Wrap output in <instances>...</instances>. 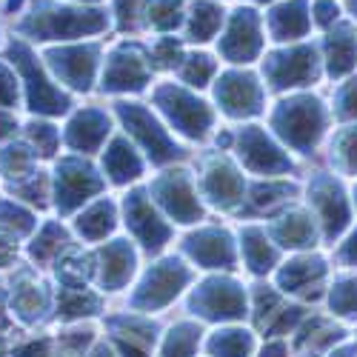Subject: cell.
<instances>
[{
	"label": "cell",
	"instance_id": "603a6c76",
	"mask_svg": "<svg viewBox=\"0 0 357 357\" xmlns=\"http://www.w3.org/2000/svg\"><path fill=\"white\" fill-rule=\"evenodd\" d=\"M326 54H329V72L332 77L346 75L357 61V32L351 26H340L326 40Z\"/></svg>",
	"mask_w": 357,
	"mask_h": 357
},
{
	"label": "cell",
	"instance_id": "7402d4cb",
	"mask_svg": "<svg viewBox=\"0 0 357 357\" xmlns=\"http://www.w3.org/2000/svg\"><path fill=\"white\" fill-rule=\"evenodd\" d=\"M103 166L106 174L112 177V183H129L143 172V160L137 158V152L129 146L126 137H114L103 155Z\"/></svg>",
	"mask_w": 357,
	"mask_h": 357
},
{
	"label": "cell",
	"instance_id": "b9f144b4",
	"mask_svg": "<svg viewBox=\"0 0 357 357\" xmlns=\"http://www.w3.org/2000/svg\"><path fill=\"white\" fill-rule=\"evenodd\" d=\"M92 263L86 255H80V252H69L63 260H61V266H57V272H61L69 283H80V280H86V275H89V269L86 266Z\"/></svg>",
	"mask_w": 357,
	"mask_h": 357
},
{
	"label": "cell",
	"instance_id": "7bdbcfd3",
	"mask_svg": "<svg viewBox=\"0 0 357 357\" xmlns=\"http://www.w3.org/2000/svg\"><path fill=\"white\" fill-rule=\"evenodd\" d=\"M149 0H114V15L121 29H135Z\"/></svg>",
	"mask_w": 357,
	"mask_h": 357
},
{
	"label": "cell",
	"instance_id": "ac0fdd59",
	"mask_svg": "<svg viewBox=\"0 0 357 357\" xmlns=\"http://www.w3.org/2000/svg\"><path fill=\"white\" fill-rule=\"evenodd\" d=\"M186 252L200 266H209V269H226V266L234 263L231 237L223 229H203L197 234H189L186 237Z\"/></svg>",
	"mask_w": 357,
	"mask_h": 357
},
{
	"label": "cell",
	"instance_id": "2e32d148",
	"mask_svg": "<svg viewBox=\"0 0 357 357\" xmlns=\"http://www.w3.org/2000/svg\"><path fill=\"white\" fill-rule=\"evenodd\" d=\"M126 223H129V229L135 231V237L146 246V249H160L166 241H169V234H172V229L163 223V218L155 212V206H152V200L146 197V192L143 189H137V192H132L129 197H126Z\"/></svg>",
	"mask_w": 357,
	"mask_h": 357
},
{
	"label": "cell",
	"instance_id": "816d5d0a",
	"mask_svg": "<svg viewBox=\"0 0 357 357\" xmlns=\"http://www.w3.org/2000/svg\"><path fill=\"white\" fill-rule=\"evenodd\" d=\"M17 357H49V349H46V343H32V346L20 349Z\"/></svg>",
	"mask_w": 357,
	"mask_h": 357
},
{
	"label": "cell",
	"instance_id": "4fadbf2b",
	"mask_svg": "<svg viewBox=\"0 0 357 357\" xmlns=\"http://www.w3.org/2000/svg\"><path fill=\"white\" fill-rule=\"evenodd\" d=\"M152 192L158 195V200L169 212V218H174L177 223L200 220V203L195 197V186H192L186 172H166L163 177L155 181Z\"/></svg>",
	"mask_w": 357,
	"mask_h": 357
},
{
	"label": "cell",
	"instance_id": "e575fe53",
	"mask_svg": "<svg viewBox=\"0 0 357 357\" xmlns=\"http://www.w3.org/2000/svg\"><path fill=\"white\" fill-rule=\"evenodd\" d=\"M209 349L218 357H246L252 349V337L246 332H218Z\"/></svg>",
	"mask_w": 357,
	"mask_h": 357
},
{
	"label": "cell",
	"instance_id": "d590c367",
	"mask_svg": "<svg viewBox=\"0 0 357 357\" xmlns=\"http://www.w3.org/2000/svg\"><path fill=\"white\" fill-rule=\"evenodd\" d=\"M197 337H200V329H195V326H177L163 346V357H192Z\"/></svg>",
	"mask_w": 357,
	"mask_h": 357
},
{
	"label": "cell",
	"instance_id": "52a82bcc",
	"mask_svg": "<svg viewBox=\"0 0 357 357\" xmlns=\"http://www.w3.org/2000/svg\"><path fill=\"white\" fill-rule=\"evenodd\" d=\"M186 283H189V269H186V266L181 260H174V257L163 260V263H158V266L149 269V275L143 278L140 289L132 297V303L140 306V309L166 306Z\"/></svg>",
	"mask_w": 357,
	"mask_h": 357
},
{
	"label": "cell",
	"instance_id": "30bf717a",
	"mask_svg": "<svg viewBox=\"0 0 357 357\" xmlns=\"http://www.w3.org/2000/svg\"><path fill=\"white\" fill-rule=\"evenodd\" d=\"M149 83V63L146 54L137 46H117L109 54V63L103 72V86L109 92H137Z\"/></svg>",
	"mask_w": 357,
	"mask_h": 357
},
{
	"label": "cell",
	"instance_id": "e0dca14e",
	"mask_svg": "<svg viewBox=\"0 0 357 357\" xmlns=\"http://www.w3.org/2000/svg\"><path fill=\"white\" fill-rule=\"evenodd\" d=\"M203 192L215 206L229 209V206H234L243 197V177L229 160L212 158L209 163H206V172H203Z\"/></svg>",
	"mask_w": 357,
	"mask_h": 357
},
{
	"label": "cell",
	"instance_id": "83f0119b",
	"mask_svg": "<svg viewBox=\"0 0 357 357\" xmlns=\"http://www.w3.org/2000/svg\"><path fill=\"white\" fill-rule=\"evenodd\" d=\"M243 257H246L252 272H269L275 266L278 252H275V246L269 241H266V231L246 229L243 231Z\"/></svg>",
	"mask_w": 357,
	"mask_h": 357
},
{
	"label": "cell",
	"instance_id": "c3c4849f",
	"mask_svg": "<svg viewBox=\"0 0 357 357\" xmlns=\"http://www.w3.org/2000/svg\"><path fill=\"white\" fill-rule=\"evenodd\" d=\"M17 257V243H15V234L9 231H0V266H9Z\"/></svg>",
	"mask_w": 357,
	"mask_h": 357
},
{
	"label": "cell",
	"instance_id": "d6986e66",
	"mask_svg": "<svg viewBox=\"0 0 357 357\" xmlns=\"http://www.w3.org/2000/svg\"><path fill=\"white\" fill-rule=\"evenodd\" d=\"M109 135V117L100 109H83L77 112L66 126V143L77 152H95Z\"/></svg>",
	"mask_w": 357,
	"mask_h": 357
},
{
	"label": "cell",
	"instance_id": "8992f818",
	"mask_svg": "<svg viewBox=\"0 0 357 357\" xmlns=\"http://www.w3.org/2000/svg\"><path fill=\"white\" fill-rule=\"evenodd\" d=\"M100 189H103V181L86 160L66 158L54 172V197H57V209L61 212L77 209L83 200L98 195Z\"/></svg>",
	"mask_w": 357,
	"mask_h": 357
},
{
	"label": "cell",
	"instance_id": "4316f807",
	"mask_svg": "<svg viewBox=\"0 0 357 357\" xmlns=\"http://www.w3.org/2000/svg\"><path fill=\"white\" fill-rule=\"evenodd\" d=\"M114 229V206L109 200H100L95 206L77 218V231L86 237V241H100L109 231Z\"/></svg>",
	"mask_w": 357,
	"mask_h": 357
},
{
	"label": "cell",
	"instance_id": "11a10c76",
	"mask_svg": "<svg viewBox=\"0 0 357 357\" xmlns=\"http://www.w3.org/2000/svg\"><path fill=\"white\" fill-rule=\"evenodd\" d=\"M0 346H3V340H0Z\"/></svg>",
	"mask_w": 357,
	"mask_h": 357
},
{
	"label": "cell",
	"instance_id": "7c38bea8",
	"mask_svg": "<svg viewBox=\"0 0 357 357\" xmlns=\"http://www.w3.org/2000/svg\"><path fill=\"white\" fill-rule=\"evenodd\" d=\"M237 155H241L246 169L257 174H280L291 169L289 158L269 140V135L260 126H249L237 135Z\"/></svg>",
	"mask_w": 357,
	"mask_h": 357
},
{
	"label": "cell",
	"instance_id": "ba28073f",
	"mask_svg": "<svg viewBox=\"0 0 357 357\" xmlns=\"http://www.w3.org/2000/svg\"><path fill=\"white\" fill-rule=\"evenodd\" d=\"M260 15L255 9H237L229 20L226 35L220 38V52L231 63H249L257 57L263 46V29Z\"/></svg>",
	"mask_w": 357,
	"mask_h": 357
},
{
	"label": "cell",
	"instance_id": "d6a6232c",
	"mask_svg": "<svg viewBox=\"0 0 357 357\" xmlns=\"http://www.w3.org/2000/svg\"><path fill=\"white\" fill-rule=\"evenodd\" d=\"M66 246V231L57 226V223H46L40 231H38V237H35V243H32V257L38 260V263H43V260H52L57 252H61Z\"/></svg>",
	"mask_w": 357,
	"mask_h": 357
},
{
	"label": "cell",
	"instance_id": "60d3db41",
	"mask_svg": "<svg viewBox=\"0 0 357 357\" xmlns=\"http://www.w3.org/2000/svg\"><path fill=\"white\" fill-rule=\"evenodd\" d=\"M152 57H155V66H160V69H172V66L181 63L183 52H181V43H177L174 38H160L158 46L152 49Z\"/></svg>",
	"mask_w": 357,
	"mask_h": 357
},
{
	"label": "cell",
	"instance_id": "5bb4252c",
	"mask_svg": "<svg viewBox=\"0 0 357 357\" xmlns=\"http://www.w3.org/2000/svg\"><path fill=\"white\" fill-rule=\"evenodd\" d=\"M218 103L223 106L226 114L231 117H246V114H257L260 103H263V89L257 83L255 75L249 72H229L218 80Z\"/></svg>",
	"mask_w": 357,
	"mask_h": 357
},
{
	"label": "cell",
	"instance_id": "3957f363",
	"mask_svg": "<svg viewBox=\"0 0 357 357\" xmlns=\"http://www.w3.org/2000/svg\"><path fill=\"white\" fill-rule=\"evenodd\" d=\"M272 121L286 143L301 152H309L323 132V109L314 98H291L275 109Z\"/></svg>",
	"mask_w": 357,
	"mask_h": 357
},
{
	"label": "cell",
	"instance_id": "ee69618b",
	"mask_svg": "<svg viewBox=\"0 0 357 357\" xmlns=\"http://www.w3.org/2000/svg\"><path fill=\"white\" fill-rule=\"evenodd\" d=\"M337 155H340V160H343L346 169L357 172V129L340 135V140H337Z\"/></svg>",
	"mask_w": 357,
	"mask_h": 357
},
{
	"label": "cell",
	"instance_id": "f907efd6",
	"mask_svg": "<svg viewBox=\"0 0 357 357\" xmlns=\"http://www.w3.org/2000/svg\"><path fill=\"white\" fill-rule=\"evenodd\" d=\"M17 129V123H15V117L9 114V112H0V140H6L12 132Z\"/></svg>",
	"mask_w": 357,
	"mask_h": 357
},
{
	"label": "cell",
	"instance_id": "d4e9b609",
	"mask_svg": "<svg viewBox=\"0 0 357 357\" xmlns=\"http://www.w3.org/2000/svg\"><path fill=\"white\" fill-rule=\"evenodd\" d=\"M223 23V9L212 0H197L192 6V15H189V23H186V35L189 40H212L218 35V29Z\"/></svg>",
	"mask_w": 357,
	"mask_h": 357
},
{
	"label": "cell",
	"instance_id": "db71d44e",
	"mask_svg": "<svg viewBox=\"0 0 357 357\" xmlns=\"http://www.w3.org/2000/svg\"><path fill=\"white\" fill-rule=\"evenodd\" d=\"M351 9H354V12H357V0H351Z\"/></svg>",
	"mask_w": 357,
	"mask_h": 357
},
{
	"label": "cell",
	"instance_id": "44dd1931",
	"mask_svg": "<svg viewBox=\"0 0 357 357\" xmlns=\"http://www.w3.org/2000/svg\"><path fill=\"white\" fill-rule=\"evenodd\" d=\"M309 6L306 0H286L269 12V32L275 40H294L309 32Z\"/></svg>",
	"mask_w": 357,
	"mask_h": 357
},
{
	"label": "cell",
	"instance_id": "f5cc1de1",
	"mask_svg": "<svg viewBox=\"0 0 357 357\" xmlns=\"http://www.w3.org/2000/svg\"><path fill=\"white\" fill-rule=\"evenodd\" d=\"M346 257H351V260H357V234L351 237V243H349V249H346Z\"/></svg>",
	"mask_w": 357,
	"mask_h": 357
},
{
	"label": "cell",
	"instance_id": "74e56055",
	"mask_svg": "<svg viewBox=\"0 0 357 357\" xmlns=\"http://www.w3.org/2000/svg\"><path fill=\"white\" fill-rule=\"evenodd\" d=\"M98 309V297L80 291V289H69L61 294V314L63 317H77V314H92Z\"/></svg>",
	"mask_w": 357,
	"mask_h": 357
},
{
	"label": "cell",
	"instance_id": "7dc6e473",
	"mask_svg": "<svg viewBox=\"0 0 357 357\" xmlns=\"http://www.w3.org/2000/svg\"><path fill=\"white\" fill-rule=\"evenodd\" d=\"M337 15H340V9H337L335 0H317L314 3V20L320 26H332L337 20Z\"/></svg>",
	"mask_w": 357,
	"mask_h": 357
},
{
	"label": "cell",
	"instance_id": "1f68e13d",
	"mask_svg": "<svg viewBox=\"0 0 357 357\" xmlns=\"http://www.w3.org/2000/svg\"><path fill=\"white\" fill-rule=\"evenodd\" d=\"M323 275V260L320 257H303L289 263L286 269L280 272V286H286V291H297L301 286H306L309 280Z\"/></svg>",
	"mask_w": 357,
	"mask_h": 357
},
{
	"label": "cell",
	"instance_id": "f546056e",
	"mask_svg": "<svg viewBox=\"0 0 357 357\" xmlns=\"http://www.w3.org/2000/svg\"><path fill=\"white\" fill-rule=\"evenodd\" d=\"M32 163H35V152L26 143H12L3 149L0 155V172H3L9 181H26L32 174Z\"/></svg>",
	"mask_w": 357,
	"mask_h": 357
},
{
	"label": "cell",
	"instance_id": "7a4b0ae2",
	"mask_svg": "<svg viewBox=\"0 0 357 357\" xmlns=\"http://www.w3.org/2000/svg\"><path fill=\"white\" fill-rule=\"evenodd\" d=\"M9 61L20 69V77L26 80V100H29V109L32 112H40V114H61L69 109V98L61 92L57 86H52V80L46 77L43 66L35 61L32 49L26 43L15 40L9 46Z\"/></svg>",
	"mask_w": 357,
	"mask_h": 357
},
{
	"label": "cell",
	"instance_id": "9a60e30c",
	"mask_svg": "<svg viewBox=\"0 0 357 357\" xmlns=\"http://www.w3.org/2000/svg\"><path fill=\"white\" fill-rule=\"evenodd\" d=\"M192 309H200V314L206 317H241L246 312V297L234 280L215 278V280H206L195 291Z\"/></svg>",
	"mask_w": 357,
	"mask_h": 357
},
{
	"label": "cell",
	"instance_id": "681fc988",
	"mask_svg": "<svg viewBox=\"0 0 357 357\" xmlns=\"http://www.w3.org/2000/svg\"><path fill=\"white\" fill-rule=\"evenodd\" d=\"M340 106H343V114H357V80L349 89H343Z\"/></svg>",
	"mask_w": 357,
	"mask_h": 357
},
{
	"label": "cell",
	"instance_id": "5b68a950",
	"mask_svg": "<svg viewBox=\"0 0 357 357\" xmlns=\"http://www.w3.org/2000/svg\"><path fill=\"white\" fill-rule=\"evenodd\" d=\"M117 114H121V121L129 129V135L146 149L149 158L155 163H169V160H177L183 155L181 146L166 135V129L140 103H117Z\"/></svg>",
	"mask_w": 357,
	"mask_h": 357
},
{
	"label": "cell",
	"instance_id": "6da1fadb",
	"mask_svg": "<svg viewBox=\"0 0 357 357\" xmlns=\"http://www.w3.org/2000/svg\"><path fill=\"white\" fill-rule=\"evenodd\" d=\"M106 12L83 9V6H63L54 0H38L35 9L20 23V32L38 40H69L83 35H98L106 29Z\"/></svg>",
	"mask_w": 357,
	"mask_h": 357
},
{
	"label": "cell",
	"instance_id": "836d02e7",
	"mask_svg": "<svg viewBox=\"0 0 357 357\" xmlns=\"http://www.w3.org/2000/svg\"><path fill=\"white\" fill-rule=\"evenodd\" d=\"M0 229H6L9 234H29L35 229V215L17 206L15 200H0Z\"/></svg>",
	"mask_w": 357,
	"mask_h": 357
},
{
	"label": "cell",
	"instance_id": "f35d334b",
	"mask_svg": "<svg viewBox=\"0 0 357 357\" xmlns=\"http://www.w3.org/2000/svg\"><path fill=\"white\" fill-rule=\"evenodd\" d=\"M289 195H291L289 183H260V186H255L252 200H255V206H260V209H272V206L283 203Z\"/></svg>",
	"mask_w": 357,
	"mask_h": 357
},
{
	"label": "cell",
	"instance_id": "f1b7e54d",
	"mask_svg": "<svg viewBox=\"0 0 357 357\" xmlns=\"http://www.w3.org/2000/svg\"><path fill=\"white\" fill-rule=\"evenodd\" d=\"M275 237L283 246H294V249L297 246H309L314 241V226H312V220L306 215L294 212V215L280 218L275 223Z\"/></svg>",
	"mask_w": 357,
	"mask_h": 357
},
{
	"label": "cell",
	"instance_id": "9c48e42d",
	"mask_svg": "<svg viewBox=\"0 0 357 357\" xmlns=\"http://www.w3.org/2000/svg\"><path fill=\"white\" fill-rule=\"evenodd\" d=\"M46 63L54 72L57 80L69 83L72 89H86L95 80L98 69V46L86 43V46H63V49H49L46 52Z\"/></svg>",
	"mask_w": 357,
	"mask_h": 357
},
{
	"label": "cell",
	"instance_id": "9f6ffc18",
	"mask_svg": "<svg viewBox=\"0 0 357 357\" xmlns=\"http://www.w3.org/2000/svg\"><path fill=\"white\" fill-rule=\"evenodd\" d=\"M260 3H266V0H260Z\"/></svg>",
	"mask_w": 357,
	"mask_h": 357
},
{
	"label": "cell",
	"instance_id": "484cf974",
	"mask_svg": "<svg viewBox=\"0 0 357 357\" xmlns=\"http://www.w3.org/2000/svg\"><path fill=\"white\" fill-rule=\"evenodd\" d=\"M12 309L23 320H38L46 312V291H43V286L35 283L32 278H20L15 283V291H12Z\"/></svg>",
	"mask_w": 357,
	"mask_h": 357
},
{
	"label": "cell",
	"instance_id": "cb8c5ba5",
	"mask_svg": "<svg viewBox=\"0 0 357 357\" xmlns=\"http://www.w3.org/2000/svg\"><path fill=\"white\" fill-rule=\"evenodd\" d=\"M314 203L323 215V223H326V234L335 237L343 226H346V203H343V195L340 189L332 183V181H320L314 186Z\"/></svg>",
	"mask_w": 357,
	"mask_h": 357
},
{
	"label": "cell",
	"instance_id": "ffe728a7",
	"mask_svg": "<svg viewBox=\"0 0 357 357\" xmlns=\"http://www.w3.org/2000/svg\"><path fill=\"white\" fill-rule=\"evenodd\" d=\"M98 278L106 289H121L135 272V252L126 241L109 243L98 257Z\"/></svg>",
	"mask_w": 357,
	"mask_h": 357
},
{
	"label": "cell",
	"instance_id": "277c9868",
	"mask_svg": "<svg viewBox=\"0 0 357 357\" xmlns=\"http://www.w3.org/2000/svg\"><path fill=\"white\" fill-rule=\"evenodd\" d=\"M155 100H158L160 112L169 117V123L177 126V132H183L186 137L200 140L212 129V109L200 98L189 95L186 89L166 83L155 92Z\"/></svg>",
	"mask_w": 357,
	"mask_h": 357
},
{
	"label": "cell",
	"instance_id": "8fae6325",
	"mask_svg": "<svg viewBox=\"0 0 357 357\" xmlns=\"http://www.w3.org/2000/svg\"><path fill=\"white\" fill-rule=\"evenodd\" d=\"M266 77L275 89L286 86H303L317 77V57L314 49L309 46H297V49H283L275 52L266 61Z\"/></svg>",
	"mask_w": 357,
	"mask_h": 357
},
{
	"label": "cell",
	"instance_id": "f6af8a7d",
	"mask_svg": "<svg viewBox=\"0 0 357 357\" xmlns=\"http://www.w3.org/2000/svg\"><path fill=\"white\" fill-rule=\"evenodd\" d=\"M17 103V80L9 72V66L0 63V109H9Z\"/></svg>",
	"mask_w": 357,
	"mask_h": 357
},
{
	"label": "cell",
	"instance_id": "bcb514c9",
	"mask_svg": "<svg viewBox=\"0 0 357 357\" xmlns=\"http://www.w3.org/2000/svg\"><path fill=\"white\" fill-rule=\"evenodd\" d=\"M29 203H38V206H46V181L43 177H32L29 183H23L20 189H17Z\"/></svg>",
	"mask_w": 357,
	"mask_h": 357
},
{
	"label": "cell",
	"instance_id": "4dcf8cb0",
	"mask_svg": "<svg viewBox=\"0 0 357 357\" xmlns=\"http://www.w3.org/2000/svg\"><path fill=\"white\" fill-rule=\"evenodd\" d=\"M146 20H149V26L160 29V32L177 29L183 23V3L181 0H149L146 3Z\"/></svg>",
	"mask_w": 357,
	"mask_h": 357
},
{
	"label": "cell",
	"instance_id": "8d00e7d4",
	"mask_svg": "<svg viewBox=\"0 0 357 357\" xmlns=\"http://www.w3.org/2000/svg\"><path fill=\"white\" fill-rule=\"evenodd\" d=\"M215 72H218V63L212 61L209 54H189L183 69H181V75H183V80L189 86H206L212 80Z\"/></svg>",
	"mask_w": 357,
	"mask_h": 357
},
{
	"label": "cell",
	"instance_id": "ab89813d",
	"mask_svg": "<svg viewBox=\"0 0 357 357\" xmlns=\"http://www.w3.org/2000/svg\"><path fill=\"white\" fill-rule=\"evenodd\" d=\"M29 129V137H32V143L38 146V152L40 155H52L54 149H57V129L54 126H49V123H40V121H32L26 126Z\"/></svg>",
	"mask_w": 357,
	"mask_h": 357
}]
</instances>
